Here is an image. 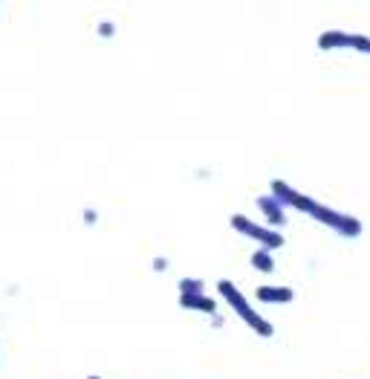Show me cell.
Here are the masks:
<instances>
[{
  "label": "cell",
  "instance_id": "obj_1",
  "mask_svg": "<svg viewBox=\"0 0 370 379\" xmlns=\"http://www.w3.org/2000/svg\"><path fill=\"white\" fill-rule=\"evenodd\" d=\"M284 206H292V208L304 211V215L322 220L324 226H330V229H336L338 234H344V238H359V234H362V220H359V218L338 215V211H333L330 206H322L318 200H312V197H307V194L289 192L286 200H284Z\"/></svg>",
  "mask_w": 370,
  "mask_h": 379
},
{
  "label": "cell",
  "instance_id": "obj_2",
  "mask_svg": "<svg viewBox=\"0 0 370 379\" xmlns=\"http://www.w3.org/2000/svg\"><path fill=\"white\" fill-rule=\"evenodd\" d=\"M217 293L226 298V304H229L232 310H234V313H237V316L246 321V327H252V330H255L258 336H263V339H266V336H272V333H275V327L269 324L263 316H258V313L252 310V304L246 301V295H243V293L234 287L232 281H226V278H223V281H217Z\"/></svg>",
  "mask_w": 370,
  "mask_h": 379
},
{
  "label": "cell",
  "instance_id": "obj_3",
  "mask_svg": "<svg viewBox=\"0 0 370 379\" xmlns=\"http://www.w3.org/2000/svg\"><path fill=\"white\" fill-rule=\"evenodd\" d=\"M232 226H234L240 234H246V238L258 241V244H260V249L275 252V249H281V246H284V234H281V232L269 229V226H260V223H252L246 215H234V218H232Z\"/></svg>",
  "mask_w": 370,
  "mask_h": 379
},
{
  "label": "cell",
  "instance_id": "obj_4",
  "mask_svg": "<svg viewBox=\"0 0 370 379\" xmlns=\"http://www.w3.org/2000/svg\"><path fill=\"white\" fill-rule=\"evenodd\" d=\"M258 208L263 211V215H266V220H269V226H272L275 232L286 223V215H284V206L275 200V197H258Z\"/></svg>",
  "mask_w": 370,
  "mask_h": 379
},
{
  "label": "cell",
  "instance_id": "obj_5",
  "mask_svg": "<svg viewBox=\"0 0 370 379\" xmlns=\"http://www.w3.org/2000/svg\"><path fill=\"white\" fill-rule=\"evenodd\" d=\"M180 307H183V310L209 313V316H214V313H217V301H214V298H209L206 293H200V295H180Z\"/></svg>",
  "mask_w": 370,
  "mask_h": 379
},
{
  "label": "cell",
  "instance_id": "obj_6",
  "mask_svg": "<svg viewBox=\"0 0 370 379\" xmlns=\"http://www.w3.org/2000/svg\"><path fill=\"white\" fill-rule=\"evenodd\" d=\"M255 298L263 301V304H289L295 298V293L289 287H258Z\"/></svg>",
  "mask_w": 370,
  "mask_h": 379
},
{
  "label": "cell",
  "instance_id": "obj_7",
  "mask_svg": "<svg viewBox=\"0 0 370 379\" xmlns=\"http://www.w3.org/2000/svg\"><path fill=\"white\" fill-rule=\"evenodd\" d=\"M348 44H350V35L348 32H338V29L318 35V46H322V50H338V46H348Z\"/></svg>",
  "mask_w": 370,
  "mask_h": 379
},
{
  "label": "cell",
  "instance_id": "obj_8",
  "mask_svg": "<svg viewBox=\"0 0 370 379\" xmlns=\"http://www.w3.org/2000/svg\"><path fill=\"white\" fill-rule=\"evenodd\" d=\"M252 267L260 270V272H272V270H275V258H272V252H269V249L252 252Z\"/></svg>",
  "mask_w": 370,
  "mask_h": 379
},
{
  "label": "cell",
  "instance_id": "obj_9",
  "mask_svg": "<svg viewBox=\"0 0 370 379\" xmlns=\"http://www.w3.org/2000/svg\"><path fill=\"white\" fill-rule=\"evenodd\" d=\"M200 293H206V281H200V278L180 281V295H200Z\"/></svg>",
  "mask_w": 370,
  "mask_h": 379
},
{
  "label": "cell",
  "instance_id": "obj_10",
  "mask_svg": "<svg viewBox=\"0 0 370 379\" xmlns=\"http://www.w3.org/2000/svg\"><path fill=\"white\" fill-rule=\"evenodd\" d=\"M113 35H116V27H113L110 20H102V23H98V38H113Z\"/></svg>",
  "mask_w": 370,
  "mask_h": 379
},
{
  "label": "cell",
  "instance_id": "obj_11",
  "mask_svg": "<svg viewBox=\"0 0 370 379\" xmlns=\"http://www.w3.org/2000/svg\"><path fill=\"white\" fill-rule=\"evenodd\" d=\"M81 220H84V223H90V226H93V223H95V220H98V215H95V211H93V208H84V211H81Z\"/></svg>",
  "mask_w": 370,
  "mask_h": 379
},
{
  "label": "cell",
  "instance_id": "obj_12",
  "mask_svg": "<svg viewBox=\"0 0 370 379\" xmlns=\"http://www.w3.org/2000/svg\"><path fill=\"white\" fill-rule=\"evenodd\" d=\"M154 270L157 272H165L168 270V258H154Z\"/></svg>",
  "mask_w": 370,
  "mask_h": 379
},
{
  "label": "cell",
  "instance_id": "obj_13",
  "mask_svg": "<svg viewBox=\"0 0 370 379\" xmlns=\"http://www.w3.org/2000/svg\"><path fill=\"white\" fill-rule=\"evenodd\" d=\"M87 379H102V376H98V373H93V376H87Z\"/></svg>",
  "mask_w": 370,
  "mask_h": 379
},
{
  "label": "cell",
  "instance_id": "obj_14",
  "mask_svg": "<svg viewBox=\"0 0 370 379\" xmlns=\"http://www.w3.org/2000/svg\"><path fill=\"white\" fill-rule=\"evenodd\" d=\"M367 53H370V46H367Z\"/></svg>",
  "mask_w": 370,
  "mask_h": 379
}]
</instances>
